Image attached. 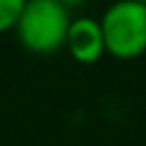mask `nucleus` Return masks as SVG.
<instances>
[{
	"instance_id": "f257e3e1",
	"label": "nucleus",
	"mask_w": 146,
	"mask_h": 146,
	"mask_svg": "<svg viewBox=\"0 0 146 146\" xmlns=\"http://www.w3.org/2000/svg\"><path fill=\"white\" fill-rule=\"evenodd\" d=\"M71 21L62 0H27L14 32L27 52L50 55L64 48Z\"/></svg>"
},
{
	"instance_id": "f03ea898",
	"label": "nucleus",
	"mask_w": 146,
	"mask_h": 146,
	"mask_svg": "<svg viewBox=\"0 0 146 146\" xmlns=\"http://www.w3.org/2000/svg\"><path fill=\"white\" fill-rule=\"evenodd\" d=\"M98 21L107 55L114 59H137L146 52V5L116 0Z\"/></svg>"
},
{
	"instance_id": "7ed1b4c3",
	"label": "nucleus",
	"mask_w": 146,
	"mask_h": 146,
	"mask_svg": "<svg viewBox=\"0 0 146 146\" xmlns=\"http://www.w3.org/2000/svg\"><path fill=\"white\" fill-rule=\"evenodd\" d=\"M64 48L78 64H96L105 55V39L100 30V21L91 16H78L68 25Z\"/></svg>"
},
{
	"instance_id": "20e7f679",
	"label": "nucleus",
	"mask_w": 146,
	"mask_h": 146,
	"mask_svg": "<svg viewBox=\"0 0 146 146\" xmlns=\"http://www.w3.org/2000/svg\"><path fill=\"white\" fill-rule=\"evenodd\" d=\"M27 0H0V34L16 30Z\"/></svg>"
},
{
	"instance_id": "39448f33",
	"label": "nucleus",
	"mask_w": 146,
	"mask_h": 146,
	"mask_svg": "<svg viewBox=\"0 0 146 146\" xmlns=\"http://www.w3.org/2000/svg\"><path fill=\"white\" fill-rule=\"evenodd\" d=\"M84 0H62V5L66 7V9H73V7H80Z\"/></svg>"
},
{
	"instance_id": "423d86ee",
	"label": "nucleus",
	"mask_w": 146,
	"mask_h": 146,
	"mask_svg": "<svg viewBox=\"0 0 146 146\" xmlns=\"http://www.w3.org/2000/svg\"><path fill=\"white\" fill-rule=\"evenodd\" d=\"M137 2H141V5H146V0H137Z\"/></svg>"
}]
</instances>
